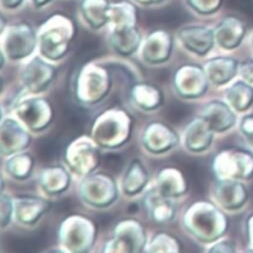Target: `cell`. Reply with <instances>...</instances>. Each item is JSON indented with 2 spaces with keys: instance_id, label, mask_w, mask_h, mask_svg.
<instances>
[{
  "instance_id": "cell-1",
  "label": "cell",
  "mask_w": 253,
  "mask_h": 253,
  "mask_svg": "<svg viewBox=\"0 0 253 253\" xmlns=\"http://www.w3.org/2000/svg\"><path fill=\"white\" fill-rule=\"evenodd\" d=\"M75 34L72 18L64 13L49 16L40 27L41 50L44 54L55 57L63 54Z\"/></svg>"
},
{
  "instance_id": "cell-2",
  "label": "cell",
  "mask_w": 253,
  "mask_h": 253,
  "mask_svg": "<svg viewBox=\"0 0 253 253\" xmlns=\"http://www.w3.org/2000/svg\"><path fill=\"white\" fill-rule=\"evenodd\" d=\"M214 168L221 179H251L253 154L241 148L225 149L217 155Z\"/></svg>"
},
{
  "instance_id": "cell-3",
  "label": "cell",
  "mask_w": 253,
  "mask_h": 253,
  "mask_svg": "<svg viewBox=\"0 0 253 253\" xmlns=\"http://www.w3.org/2000/svg\"><path fill=\"white\" fill-rule=\"evenodd\" d=\"M34 46L35 34L28 23H17L9 28L5 38V48L9 56L14 58L25 56Z\"/></svg>"
},
{
  "instance_id": "cell-4",
  "label": "cell",
  "mask_w": 253,
  "mask_h": 253,
  "mask_svg": "<svg viewBox=\"0 0 253 253\" xmlns=\"http://www.w3.org/2000/svg\"><path fill=\"white\" fill-rule=\"evenodd\" d=\"M245 33V23L237 16L228 15L215 27L214 38L222 48L234 49L240 45Z\"/></svg>"
},
{
  "instance_id": "cell-5",
  "label": "cell",
  "mask_w": 253,
  "mask_h": 253,
  "mask_svg": "<svg viewBox=\"0 0 253 253\" xmlns=\"http://www.w3.org/2000/svg\"><path fill=\"white\" fill-rule=\"evenodd\" d=\"M179 37L188 49L200 55L211 49L215 40L214 31L200 25L183 27L179 31Z\"/></svg>"
},
{
  "instance_id": "cell-6",
  "label": "cell",
  "mask_w": 253,
  "mask_h": 253,
  "mask_svg": "<svg viewBox=\"0 0 253 253\" xmlns=\"http://www.w3.org/2000/svg\"><path fill=\"white\" fill-rule=\"evenodd\" d=\"M215 194L220 204L230 210L242 207L248 198L245 186L236 179H222L216 186Z\"/></svg>"
},
{
  "instance_id": "cell-7",
  "label": "cell",
  "mask_w": 253,
  "mask_h": 253,
  "mask_svg": "<svg viewBox=\"0 0 253 253\" xmlns=\"http://www.w3.org/2000/svg\"><path fill=\"white\" fill-rule=\"evenodd\" d=\"M138 10L131 1H118L110 3L108 9V23L113 30H121L136 27Z\"/></svg>"
},
{
  "instance_id": "cell-8",
  "label": "cell",
  "mask_w": 253,
  "mask_h": 253,
  "mask_svg": "<svg viewBox=\"0 0 253 253\" xmlns=\"http://www.w3.org/2000/svg\"><path fill=\"white\" fill-rule=\"evenodd\" d=\"M108 0H81L80 11L89 26L99 29L108 23Z\"/></svg>"
},
{
  "instance_id": "cell-9",
  "label": "cell",
  "mask_w": 253,
  "mask_h": 253,
  "mask_svg": "<svg viewBox=\"0 0 253 253\" xmlns=\"http://www.w3.org/2000/svg\"><path fill=\"white\" fill-rule=\"evenodd\" d=\"M205 118L210 128L219 132L229 129L235 123L233 112L227 105L221 102L210 104L206 109Z\"/></svg>"
},
{
  "instance_id": "cell-10",
  "label": "cell",
  "mask_w": 253,
  "mask_h": 253,
  "mask_svg": "<svg viewBox=\"0 0 253 253\" xmlns=\"http://www.w3.org/2000/svg\"><path fill=\"white\" fill-rule=\"evenodd\" d=\"M238 62L230 57H218L206 65L208 76L215 84H224L231 80L238 71Z\"/></svg>"
},
{
  "instance_id": "cell-11",
  "label": "cell",
  "mask_w": 253,
  "mask_h": 253,
  "mask_svg": "<svg viewBox=\"0 0 253 253\" xmlns=\"http://www.w3.org/2000/svg\"><path fill=\"white\" fill-rule=\"evenodd\" d=\"M171 36L164 30H156L151 33L144 47L147 58H161L167 56L171 50Z\"/></svg>"
},
{
  "instance_id": "cell-12",
  "label": "cell",
  "mask_w": 253,
  "mask_h": 253,
  "mask_svg": "<svg viewBox=\"0 0 253 253\" xmlns=\"http://www.w3.org/2000/svg\"><path fill=\"white\" fill-rule=\"evenodd\" d=\"M227 99L235 110L245 111L253 103V87L246 82L238 81L228 89Z\"/></svg>"
},
{
  "instance_id": "cell-13",
  "label": "cell",
  "mask_w": 253,
  "mask_h": 253,
  "mask_svg": "<svg viewBox=\"0 0 253 253\" xmlns=\"http://www.w3.org/2000/svg\"><path fill=\"white\" fill-rule=\"evenodd\" d=\"M111 42L120 53H131L139 45L140 34L136 27L113 30Z\"/></svg>"
},
{
  "instance_id": "cell-14",
  "label": "cell",
  "mask_w": 253,
  "mask_h": 253,
  "mask_svg": "<svg viewBox=\"0 0 253 253\" xmlns=\"http://www.w3.org/2000/svg\"><path fill=\"white\" fill-rule=\"evenodd\" d=\"M186 1L193 11L201 15L215 13L222 4V0H186Z\"/></svg>"
},
{
  "instance_id": "cell-15",
  "label": "cell",
  "mask_w": 253,
  "mask_h": 253,
  "mask_svg": "<svg viewBox=\"0 0 253 253\" xmlns=\"http://www.w3.org/2000/svg\"><path fill=\"white\" fill-rule=\"evenodd\" d=\"M59 147V142L56 139L44 138L41 139L37 146L38 155L41 159L51 160L55 157Z\"/></svg>"
},
{
  "instance_id": "cell-16",
  "label": "cell",
  "mask_w": 253,
  "mask_h": 253,
  "mask_svg": "<svg viewBox=\"0 0 253 253\" xmlns=\"http://www.w3.org/2000/svg\"><path fill=\"white\" fill-rule=\"evenodd\" d=\"M165 114L168 120H170L174 123H179L180 121H182V119L188 116L189 107L181 103H174L168 106Z\"/></svg>"
},
{
  "instance_id": "cell-17",
  "label": "cell",
  "mask_w": 253,
  "mask_h": 253,
  "mask_svg": "<svg viewBox=\"0 0 253 253\" xmlns=\"http://www.w3.org/2000/svg\"><path fill=\"white\" fill-rule=\"evenodd\" d=\"M240 130L246 140L253 145V114L243 117L240 123Z\"/></svg>"
},
{
  "instance_id": "cell-18",
  "label": "cell",
  "mask_w": 253,
  "mask_h": 253,
  "mask_svg": "<svg viewBox=\"0 0 253 253\" xmlns=\"http://www.w3.org/2000/svg\"><path fill=\"white\" fill-rule=\"evenodd\" d=\"M104 166L112 172H118L123 166V158L118 154H108L104 157Z\"/></svg>"
},
{
  "instance_id": "cell-19",
  "label": "cell",
  "mask_w": 253,
  "mask_h": 253,
  "mask_svg": "<svg viewBox=\"0 0 253 253\" xmlns=\"http://www.w3.org/2000/svg\"><path fill=\"white\" fill-rule=\"evenodd\" d=\"M239 71L246 82L253 84V60H248L241 63L239 66Z\"/></svg>"
},
{
  "instance_id": "cell-20",
  "label": "cell",
  "mask_w": 253,
  "mask_h": 253,
  "mask_svg": "<svg viewBox=\"0 0 253 253\" xmlns=\"http://www.w3.org/2000/svg\"><path fill=\"white\" fill-rule=\"evenodd\" d=\"M246 235L249 243V250L250 252H253V213L246 221Z\"/></svg>"
},
{
  "instance_id": "cell-21",
  "label": "cell",
  "mask_w": 253,
  "mask_h": 253,
  "mask_svg": "<svg viewBox=\"0 0 253 253\" xmlns=\"http://www.w3.org/2000/svg\"><path fill=\"white\" fill-rule=\"evenodd\" d=\"M234 250H235V247L232 244V242L223 241L215 245L211 249V252H234Z\"/></svg>"
},
{
  "instance_id": "cell-22",
  "label": "cell",
  "mask_w": 253,
  "mask_h": 253,
  "mask_svg": "<svg viewBox=\"0 0 253 253\" xmlns=\"http://www.w3.org/2000/svg\"><path fill=\"white\" fill-rule=\"evenodd\" d=\"M24 0H1V6L4 9L13 10L22 5Z\"/></svg>"
},
{
  "instance_id": "cell-23",
  "label": "cell",
  "mask_w": 253,
  "mask_h": 253,
  "mask_svg": "<svg viewBox=\"0 0 253 253\" xmlns=\"http://www.w3.org/2000/svg\"><path fill=\"white\" fill-rule=\"evenodd\" d=\"M72 207L71 203L69 200H62L60 201L58 204H57V207H56V210L57 212L59 213H62V212H68V210H70V208Z\"/></svg>"
},
{
  "instance_id": "cell-24",
  "label": "cell",
  "mask_w": 253,
  "mask_h": 253,
  "mask_svg": "<svg viewBox=\"0 0 253 253\" xmlns=\"http://www.w3.org/2000/svg\"><path fill=\"white\" fill-rule=\"evenodd\" d=\"M52 1H53V0H31L33 6L36 9L43 8V7L47 6L48 4H50Z\"/></svg>"
},
{
  "instance_id": "cell-25",
  "label": "cell",
  "mask_w": 253,
  "mask_h": 253,
  "mask_svg": "<svg viewBox=\"0 0 253 253\" xmlns=\"http://www.w3.org/2000/svg\"><path fill=\"white\" fill-rule=\"evenodd\" d=\"M132 1L139 3L141 5H153V4H158L161 3L165 0H132Z\"/></svg>"
},
{
  "instance_id": "cell-26",
  "label": "cell",
  "mask_w": 253,
  "mask_h": 253,
  "mask_svg": "<svg viewBox=\"0 0 253 253\" xmlns=\"http://www.w3.org/2000/svg\"><path fill=\"white\" fill-rule=\"evenodd\" d=\"M252 45H253V39H252Z\"/></svg>"
}]
</instances>
